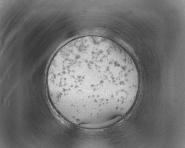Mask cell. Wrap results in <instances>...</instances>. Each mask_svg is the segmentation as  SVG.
Returning a JSON list of instances; mask_svg holds the SVG:
<instances>
[{
  "label": "cell",
  "instance_id": "cell-1",
  "mask_svg": "<svg viewBox=\"0 0 185 148\" xmlns=\"http://www.w3.org/2000/svg\"><path fill=\"white\" fill-rule=\"evenodd\" d=\"M139 80L133 59L121 46L97 36L73 39L55 53L46 83L51 104L72 123H95L124 107Z\"/></svg>",
  "mask_w": 185,
  "mask_h": 148
}]
</instances>
